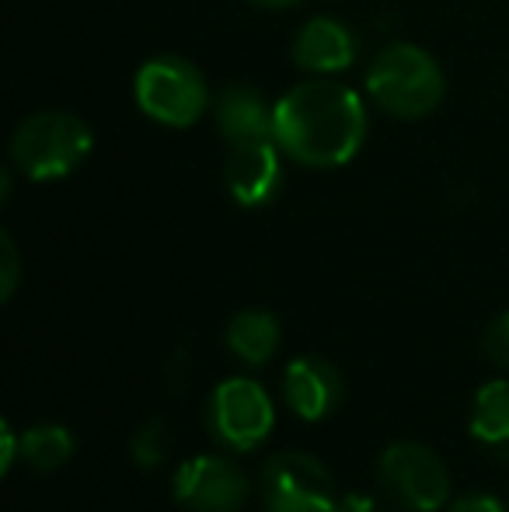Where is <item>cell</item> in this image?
Here are the masks:
<instances>
[{"mask_svg": "<svg viewBox=\"0 0 509 512\" xmlns=\"http://www.w3.org/2000/svg\"><path fill=\"white\" fill-rule=\"evenodd\" d=\"M367 140L360 95L335 81H304L276 102V143L307 168H339Z\"/></svg>", "mask_w": 509, "mask_h": 512, "instance_id": "cell-1", "label": "cell"}, {"mask_svg": "<svg viewBox=\"0 0 509 512\" xmlns=\"http://www.w3.org/2000/svg\"><path fill=\"white\" fill-rule=\"evenodd\" d=\"M443 70L426 49L394 42L377 53L367 70V95L398 119H422L443 102Z\"/></svg>", "mask_w": 509, "mask_h": 512, "instance_id": "cell-2", "label": "cell"}, {"mask_svg": "<svg viewBox=\"0 0 509 512\" xmlns=\"http://www.w3.org/2000/svg\"><path fill=\"white\" fill-rule=\"evenodd\" d=\"M91 129L74 112H35L18 122L11 157L28 178L53 182L77 171L91 154Z\"/></svg>", "mask_w": 509, "mask_h": 512, "instance_id": "cell-3", "label": "cell"}, {"mask_svg": "<svg viewBox=\"0 0 509 512\" xmlns=\"http://www.w3.org/2000/svg\"><path fill=\"white\" fill-rule=\"evenodd\" d=\"M136 105L154 122L185 129L210 105L206 77L182 56H154L136 70Z\"/></svg>", "mask_w": 509, "mask_h": 512, "instance_id": "cell-4", "label": "cell"}, {"mask_svg": "<svg viewBox=\"0 0 509 512\" xmlns=\"http://www.w3.org/2000/svg\"><path fill=\"white\" fill-rule=\"evenodd\" d=\"M258 492L269 512H335L342 499L332 471L304 450H283L265 460Z\"/></svg>", "mask_w": 509, "mask_h": 512, "instance_id": "cell-5", "label": "cell"}, {"mask_svg": "<svg viewBox=\"0 0 509 512\" xmlns=\"http://www.w3.org/2000/svg\"><path fill=\"white\" fill-rule=\"evenodd\" d=\"M377 481L408 512H436L450 499L447 464L422 443L387 446L377 460Z\"/></svg>", "mask_w": 509, "mask_h": 512, "instance_id": "cell-6", "label": "cell"}, {"mask_svg": "<svg viewBox=\"0 0 509 512\" xmlns=\"http://www.w3.org/2000/svg\"><path fill=\"white\" fill-rule=\"evenodd\" d=\"M276 425V408L262 384L248 377H231L210 398V432L217 443L238 453L255 450Z\"/></svg>", "mask_w": 509, "mask_h": 512, "instance_id": "cell-7", "label": "cell"}, {"mask_svg": "<svg viewBox=\"0 0 509 512\" xmlns=\"http://www.w3.org/2000/svg\"><path fill=\"white\" fill-rule=\"evenodd\" d=\"M175 499L189 512H241L248 502V478L224 457H192L175 471Z\"/></svg>", "mask_w": 509, "mask_h": 512, "instance_id": "cell-8", "label": "cell"}, {"mask_svg": "<svg viewBox=\"0 0 509 512\" xmlns=\"http://www.w3.org/2000/svg\"><path fill=\"white\" fill-rule=\"evenodd\" d=\"M224 182L231 196L241 206H265L283 185V168H279V143L255 140L231 147L224 164Z\"/></svg>", "mask_w": 509, "mask_h": 512, "instance_id": "cell-9", "label": "cell"}, {"mask_svg": "<svg viewBox=\"0 0 509 512\" xmlns=\"http://www.w3.org/2000/svg\"><path fill=\"white\" fill-rule=\"evenodd\" d=\"M283 398L304 422H321L342 401V377L328 359L300 356L283 373Z\"/></svg>", "mask_w": 509, "mask_h": 512, "instance_id": "cell-10", "label": "cell"}, {"mask_svg": "<svg viewBox=\"0 0 509 512\" xmlns=\"http://www.w3.org/2000/svg\"><path fill=\"white\" fill-rule=\"evenodd\" d=\"M217 129L231 147L255 140H276V105H269L252 84H231L213 102Z\"/></svg>", "mask_w": 509, "mask_h": 512, "instance_id": "cell-11", "label": "cell"}, {"mask_svg": "<svg viewBox=\"0 0 509 512\" xmlns=\"http://www.w3.org/2000/svg\"><path fill=\"white\" fill-rule=\"evenodd\" d=\"M356 60V39L342 21L335 18H311L293 39V63L311 74H339L353 67Z\"/></svg>", "mask_w": 509, "mask_h": 512, "instance_id": "cell-12", "label": "cell"}, {"mask_svg": "<svg viewBox=\"0 0 509 512\" xmlns=\"http://www.w3.org/2000/svg\"><path fill=\"white\" fill-rule=\"evenodd\" d=\"M471 436L496 457L509 460V380H492L475 394Z\"/></svg>", "mask_w": 509, "mask_h": 512, "instance_id": "cell-13", "label": "cell"}, {"mask_svg": "<svg viewBox=\"0 0 509 512\" xmlns=\"http://www.w3.org/2000/svg\"><path fill=\"white\" fill-rule=\"evenodd\" d=\"M227 345L245 363L265 366L279 349V321L269 310H241L227 324Z\"/></svg>", "mask_w": 509, "mask_h": 512, "instance_id": "cell-14", "label": "cell"}, {"mask_svg": "<svg viewBox=\"0 0 509 512\" xmlns=\"http://www.w3.org/2000/svg\"><path fill=\"white\" fill-rule=\"evenodd\" d=\"M21 457L32 471L53 474L74 457V436L63 425H32L28 432H21Z\"/></svg>", "mask_w": 509, "mask_h": 512, "instance_id": "cell-15", "label": "cell"}, {"mask_svg": "<svg viewBox=\"0 0 509 512\" xmlns=\"http://www.w3.org/2000/svg\"><path fill=\"white\" fill-rule=\"evenodd\" d=\"M129 453L140 467L154 471V467L164 464V457L171 453V429L164 418H147L140 429L129 436Z\"/></svg>", "mask_w": 509, "mask_h": 512, "instance_id": "cell-16", "label": "cell"}, {"mask_svg": "<svg viewBox=\"0 0 509 512\" xmlns=\"http://www.w3.org/2000/svg\"><path fill=\"white\" fill-rule=\"evenodd\" d=\"M21 279V258L18 248H14L11 234L0 237V300H11L14 290H18Z\"/></svg>", "mask_w": 509, "mask_h": 512, "instance_id": "cell-17", "label": "cell"}, {"mask_svg": "<svg viewBox=\"0 0 509 512\" xmlns=\"http://www.w3.org/2000/svg\"><path fill=\"white\" fill-rule=\"evenodd\" d=\"M482 345H485V352H489L492 363L509 370V310H506V314H499L496 321L485 328Z\"/></svg>", "mask_w": 509, "mask_h": 512, "instance_id": "cell-18", "label": "cell"}, {"mask_svg": "<svg viewBox=\"0 0 509 512\" xmlns=\"http://www.w3.org/2000/svg\"><path fill=\"white\" fill-rule=\"evenodd\" d=\"M450 512H506V509L496 495L475 492V495H461V499L450 502Z\"/></svg>", "mask_w": 509, "mask_h": 512, "instance_id": "cell-19", "label": "cell"}, {"mask_svg": "<svg viewBox=\"0 0 509 512\" xmlns=\"http://www.w3.org/2000/svg\"><path fill=\"white\" fill-rule=\"evenodd\" d=\"M18 457H21V436L11 429V422H4L0 425V474L11 471Z\"/></svg>", "mask_w": 509, "mask_h": 512, "instance_id": "cell-20", "label": "cell"}, {"mask_svg": "<svg viewBox=\"0 0 509 512\" xmlns=\"http://www.w3.org/2000/svg\"><path fill=\"white\" fill-rule=\"evenodd\" d=\"M335 512H384L381 506H377L370 495H356V492H349V495H342L339 499V506H335Z\"/></svg>", "mask_w": 509, "mask_h": 512, "instance_id": "cell-21", "label": "cell"}, {"mask_svg": "<svg viewBox=\"0 0 509 512\" xmlns=\"http://www.w3.org/2000/svg\"><path fill=\"white\" fill-rule=\"evenodd\" d=\"M255 4H262V7H293V4H300V0H255Z\"/></svg>", "mask_w": 509, "mask_h": 512, "instance_id": "cell-22", "label": "cell"}]
</instances>
